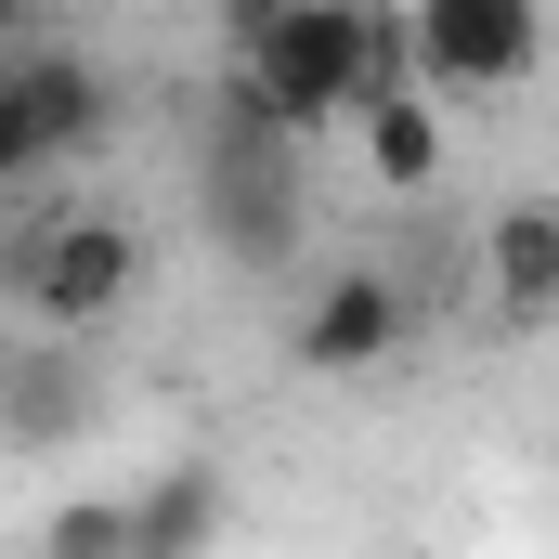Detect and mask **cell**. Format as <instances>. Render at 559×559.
I'll list each match as a JSON object with an SVG mask.
<instances>
[{"instance_id": "6da1fadb", "label": "cell", "mask_w": 559, "mask_h": 559, "mask_svg": "<svg viewBox=\"0 0 559 559\" xmlns=\"http://www.w3.org/2000/svg\"><path fill=\"white\" fill-rule=\"evenodd\" d=\"M222 39H235V105H261L286 143H312L325 118H365V92L417 79V26L365 0H261Z\"/></svg>"}, {"instance_id": "7a4b0ae2", "label": "cell", "mask_w": 559, "mask_h": 559, "mask_svg": "<svg viewBox=\"0 0 559 559\" xmlns=\"http://www.w3.org/2000/svg\"><path fill=\"white\" fill-rule=\"evenodd\" d=\"M118 118V92H105V66L79 52V39H26L13 66H0V195H39L66 156H92Z\"/></svg>"}, {"instance_id": "3957f363", "label": "cell", "mask_w": 559, "mask_h": 559, "mask_svg": "<svg viewBox=\"0 0 559 559\" xmlns=\"http://www.w3.org/2000/svg\"><path fill=\"white\" fill-rule=\"evenodd\" d=\"M209 248L248 261V274H274L286 248H299V143L261 105H235V92L209 118Z\"/></svg>"}, {"instance_id": "277c9868", "label": "cell", "mask_w": 559, "mask_h": 559, "mask_svg": "<svg viewBox=\"0 0 559 559\" xmlns=\"http://www.w3.org/2000/svg\"><path fill=\"white\" fill-rule=\"evenodd\" d=\"M131 299H143V235L118 222V209H66L13 312H39L52 338H92V325H105V312H131Z\"/></svg>"}, {"instance_id": "5b68a950", "label": "cell", "mask_w": 559, "mask_h": 559, "mask_svg": "<svg viewBox=\"0 0 559 559\" xmlns=\"http://www.w3.org/2000/svg\"><path fill=\"white\" fill-rule=\"evenodd\" d=\"M417 325H429V299H417V286H404V274H378V261H352V274H325V286H312V312H299V338H286V352H299L312 378H365V365H391Z\"/></svg>"}, {"instance_id": "8992f818", "label": "cell", "mask_w": 559, "mask_h": 559, "mask_svg": "<svg viewBox=\"0 0 559 559\" xmlns=\"http://www.w3.org/2000/svg\"><path fill=\"white\" fill-rule=\"evenodd\" d=\"M534 52H547V26L521 0H429L417 13V92H508V79H534Z\"/></svg>"}, {"instance_id": "52a82bcc", "label": "cell", "mask_w": 559, "mask_h": 559, "mask_svg": "<svg viewBox=\"0 0 559 559\" xmlns=\"http://www.w3.org/2000/svg\"><path fill=\"white\" fill-rule=\"evenodd\" d=\"M481 312H495V338H534L559 312V195H508L481 222Z\"/></svg>"}, {"instance_id": "ba28073f", "label": "cell", "mask_w": 559, "mask_h": 559, "mask_svg": "<svg viewBox=\"0 0 559 559\" xmlns=\"http://www.w3.org/2000/svg\"><path fill=\"white\" fill-rule=\"evenodd\" d=\"M222 521H235V481L222 468H169V481L131 495V559H209Z\"/></svg>"}, {"instance_id": "9c48e42d", "label": "cell", "mask_w": 559, "mask_h": 559, "mask_svg": "<svg viewBox=\"0 0 559 559\" xmlns=\"http://www.w3.org/2000/svg\"><path fill=\"white\" fill-rule=\"evenodd\" d=\"M352 131H365V169H378L391 195L442 182V105H429L417 79H404V92H365V118H352Z\"/></svg>"}, {"instance_id": "30bf717a", "label": "cell", "mask_w": 559, "mask_h": 559, "mask_svg": "<svg viewBox=\"0 0 559 559\" xmlns=\"http://www.w3.org/2000/svg\"><path fill=\"white\" fill-rule=\"evenodd\" d=\"M39 559H131V508L118 495H66L39 521Z\"/></svg>"}, {"instance_id": "8fae6325", "label": "cell", "mask_w": 559, "mask_h": 559, "mask_svg": "<svg viewBox=\"0 0 559 559\" xmlns=\"http://www.w3.org/2000/svg\"><path fill=\"white\" fill-rule=\"evenodd\" d=\"M26 39H39V26H26V13H13V0H0V66H13V52H26Z\"/></svg>"}]
</instances>
